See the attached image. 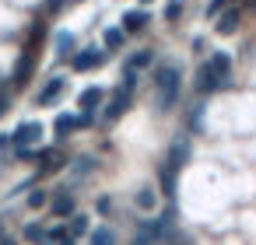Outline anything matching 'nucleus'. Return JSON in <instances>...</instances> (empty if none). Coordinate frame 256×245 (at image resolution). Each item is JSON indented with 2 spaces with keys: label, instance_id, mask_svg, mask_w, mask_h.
I'll return each mask as SVG.
<instances>
[{
  "label": "nucleus",
  "instance_id": "nucleus-20",
  "mask_svg": "<svg viewBox=\"0 0 256 245\" xmlns=\"http://www.w3.org/2000/svg\"><path fill=\"white\" fill-rule=\"evenodd\" d=\"M25 238H28V242H39V245H50V231H42L39 224H28V228H25Z\"/></svg>",
  "mask_w": 256,
  "mask_h": 245
},
{
  "label": "nucleus",
  "instance_id": "nucleus-25",
  "mask_svg": "<svg viewBox=\"0 0 256 245\" xmlns=\"http://www.w3.org/2000/svg\"><path fill=\"white\" fill-rule=\"evenodd\" d=\"M109 210H112V200L102 196V200H98V214H109Z\"/></svg>",
  "mask_w": 256,
  "mask_h": 245
},
{
  "label": "nucleus",
  "instance_id": "nucleus-13",
  "mask_svg": "<svg viewBox=\"0 0 256 245\" xmlns=\"http://www.w3.org/2000/svg\"><path fill=\"white\" fill-rule=\"evenodd\" d=\"M102 95H106V91H102V88H84V91H81V95H78V105H81V109H88V112H92V109H95V105H98V102H102Z\"/></svg>",
  "mask_w": 256,
  "mask_h": 245
},
{
  "label": "nucleus",
  "instance_id": "nucleus-27",
  "mask_svg": "<svg viewBox=\"0 0 256 245\" xmlns=\"http://www.w3.org/2000/svg\"><path fill=\"white\" fill-rule=\"evenodd\" d=\"M8 144H14V137H11V133H0V151H4Z\"/></svg>",
  "mask_w": 256,
  "mask_h": 245
},
{
  "label": "nucleus",
  "instance_id": "nucleus-30",
  "mask_svg": "<svg viewBox=\"0 0 256 245\" xmlns=\"http://www.w3.org/2000/svg\"><path fill=\"white\" fill-rule=\"evenodd\" d=\"M0 235H4V224H0Z\"/></svg>",
  "mask_w": 256,
  "mask_h": 245
},
{
  "label": "nucleus",
  "instance_id": "nucleus-31",
  "mask_svg": "<svg viewBox=\"0 0 256 245\" xmlns=\"http://www.w3.org/2000/svg\"><path fill=\"white\" fill-rule=\"evenodd\" d=\"M144 4H148V0H144Z\"/></svg>",
  "mask_w": 256,
  "mask_h": 245
},
{
  "label": "nucleus",
  "instance_id": "nucleus-8",
  "mask_svg": "<svg viewBox=\"0 0 256 245\" xmlns=\"http://www.w3.org/2000/svg\"><path fill=\"white\" fill-rule=\"evenodd\" d=\"M158 179H162V189H165V196L172 200V196H176V182H179V168L165 161V165H162V172H158Z\"/></svg>",
  "mask_w": 256,
  "mask_h": 245
},
{
  "label": "nucleus",
  "instance_id": "nucleus-26",
  "mask_svg": "<svg viewBox=\"0 0 256 245\" xmlns=\"http://www.w3.org/2000/svg\"><path fill=\"white\" fill-rule=\"evenodd\" d=\"M179 11H182V7H179V0H172V4H168V11H165V14H168V18H179Z\"/></svg>",
  "mask_w": 256,
  "mask_h": 245
},
{
  "label": "nucleus",
  "instance_id": "nucleus-1",
  "mask_svg": "<svg viewBox=\"0 0 256 245\" xmlns=\"http://www.w3.org/2000/svg\"><path fill=\"white\" fill-rule=\"evenodd\" d=\"M179 91H182V70H179V63L158 67V105L172 109L179 102Z\"/></svg>",
  "mask_w": 256,
  "mask_h": 245
},
{
  "label": "nucleus",
  "instance_id": "nucleus-5",
  "mask_svg": "<svg viewBox=\"0 0 256 245\" xmlns=\"http://www.w3.org/2000/svg\"><path fill=\"white\" fill-rule=\"evenodd\" d=\"M238 21H242V11H238V7H224L221 18H218V25H214V32H218V35H232V32L238 28Z\"/></svg>",
  "mask_w": 256,
  "mask_h": 245
},
{
  "label": "nucleus",
  "instance_id": "nucleus-24",
  "mask_svg": "<svg viewBox=\"0 0 256 245\" xmlns=\"http://www.w3.org/2000/svg\"><path fill=\"white\" fill-rule=\"evenodd\" d=\"M46 7L56 14V11H64V7H67V0H46Z\"/></svg>",
  "mask_w": 256,
  "mask_h": 245
},
{
  "label": "nucleus",
  "instance_id": "nucleus-22",
  "mask_svg": "<svg viewBox=\"0 0 256 245\" xmlns=\"http://www.w3.org/2000/svg\"><path fill=\"white\" fill-rule=\"evenodd\" d=\"M92 245H112V231H109V228H98V231L92 235Z\"/></svg>",
  "mask_w": 256,
  "mask_h": 245
},
{
  "label": "nucleus",
  "instance_id": "nucleus-28",
  "mask_svg": "<svg viewBox=\"0 0 256 245\" xmlns=\"http://www.w3.org/2000/svg\"><path fill=\"white\" fill-rule=\"evenodd\" d=\"M0 245H18L14 238H8V235H0Z\"/></svg>",
  "mask_w": 256,
  "mask_h": 245
},
{
  "label": "nucleus",
  "instance_id": "nucleus-19",
  "mask_svg": "<svg viewBox=\"0 0 256 245\" xmlns=\"http://www.w3.org/2000/svg\"><path fill=\"white\" fill-rule=\"evenodd\" d=\"M67 228L81 238V235H88V228H92V224H88V217H84V214H70V224H67Z\"/></svg>",
  "mask_w": 256,
  "mask_h": 245
},
{
  "label": "nucleus",
  "instance_id": "nucleus-9",
  "mask_svg": "<svg viewBox=\"0 0 256 245\" xmlns=\"http://www.w3.org/2000/svg\"><path fill=\"white\" fill-rule=\"evenodd\" d=\"M50 210H53V217H70V214H74V196H70V193H60V196L50 203Z\"/></svg>",
  "mask_w": 256,
  "mask_h": 245
},
{
  "label": "nucleus",
  "instance_id": "nucleus-12",
  "mask_svg": "<svg viewBox=\"0 0 256 245\" xmlns=\"http://www.w3.org/2000/svg\"><path fill=\"white\" fill-rule=\"evenodd\" d=\"M210 63H214L218 77L228 84V77H232V56H228V53H214V56H210Z\"/></svg>",
  "mask_w": 256,
  "mask_h": 245
},
{
  "label": "nucleus",
  "instance_id": "nucleus-29",
  "mask_svg": "<svg viewBox=\"0 0 256 245\" xmlns=\"http://www.w3.org/2000/svg\"><path fill=\"white\" fill-rule=\"evenodd\" d=\"M134 245H148V242H144V238H137V242H134Z\"/></svg>",
  "mask_w": 256,
  "mask_h": 245
},
{
  "label": "nucleus",
  "instance_id": "nucleus-7",
  "mask_svg": "<svg viewBox=\"0 0 256 245\" xmlns=\"http://www.w3.org/2000/svg\"><path fill=\"white\" fill-rule=\"evenodd\" d=\"M165 161H168V165H176V168H182V165L190 161V140H186V137H179V140L168 147V158H165Z\"/></svg>",
  "mask_w": 256,
  "mask_h": 245
},
{
  "label": "nucleus",
  "instance_id": "nucleus-3",
  "mask_svg": "<svg viewBox=\"0 0 256 245\" xmlns=\"http://www.w3.org/2000/svg\"><path fill=\"white\" fill-rule=\"evenodd\" d=\"M218 88H224V81L218 77V70H214V63L207 60L200 70H196V91H204V95H210V91H218Z\"/></svg>",
  "mask_w": 256,
  "mask_h": 245
},
{
  "label": "nucleus",
  "instance_id": "nucleus-21",
  "mask_svg": "<svg viewBox=\"0 0 256 245\" xmlns=\"http://www.w3.org/2000/svg\"><path fill=\"white\" fill-rule=\"evenodd\" d=\"M46 203H50L46 189H32V193H28V207H32V210H42Z\"/></svg>",
  "mask_w": 256,
  "mask_h": 245
},
{
  "label": "nucleus",
  "instance_id": "nucleus-11",
  "mask_svg": "<svg viewBox=\"0 0 256 245\" xmlns=\"http://www.w3.org/2000/svg\"><path fill=\"white\" fill-rule=\"evenodd\" d=\"M144 25H148V11H126L123 14V28L126 32H140Z\"/></svg>",
  "mask_w": 256,
  "mask_h": 245
},
{
  "label": "nucleus",
  "instance_id": "nucleus-16",
  "mask_svg": "<svg viewBox=\"0 0 256 245\" xmlns=\"http://www.w3.org/2000/svg\"><path fill=\"white\" fill-rule=\"evenodd\" d=\"M126 39V28H106V49H120Z\"/></svg>",
  "mask_w": 256,
  "mask_h": 245
},
{
  "label": "nucleus",
  "instance_id": "nucleus-23",
  "mask_svg": "<svg viewBox=\"0 0 256 245\" xmlns=\"http://www.w3.org/2000/svg\"><path fill=\"white\" fill-rule=\"evenodd\" d=\"M224 7H228V0H210V4H207V14L214 18V14H218V11H224Z\"/></svg>",
  "mask_w": 256,
  "mask_h": 245
},
{
  "label": "nucleus",
  "instance_id": "nucleus-2",
  "mask_svg": "<svg viewBox=\"0 0 256 245\" xmlns=\"http://www.w3.org/2000/svg\"><path fill=\"white\" fill-rule=\"evenodd\" d=\"M130 95H134V88H126V84H120L116 91H112V98H109V105H106V112H102V119L106 123H116L126 109H130Z\"/></svg>",
  "mask_w": 256,
  "mask_h": 245
},
{
  "label": "nucleus",
  "instance_id": "nucleus-14",
  "mask_svg": "<svg viewBox=\"0 0 256 245\" xmlns=\"http://www.w3.org/2000/svg\"><path fill=\"white\" fill-rule=\"evenodd\" d=\"M151 63H154V53H151V49H140V53H134V56H130V63H126V67L144 70V67H151Z\"/></svg>",
  "mask_w": 256,
  "mask_h": 245
},
{
  "label": "nucleus",
  "instance_id": "nucleus-18",
  "mask_svg": "<svg viewBox=\"0 0 256 245\" xmlns=\"http://www.w3.org/2000/svg\"><path fill=\"white\" fill-rule=\"evenodd\" d=\"M134 200H137V207H140V210H154V203H158L154 189H140V193H137Z\"/></svg>",
  "mask_w": 256,
  "mask_h": 245
},
{
  "label": "nucleus",
  "instance_id": "nucleus-10",
  "mask_svg": "<svg viewBox=\"0 0 256 245\" xmlns=\"http://www.w3.org/2000/svg\"><path fill=\"white\" fill-rule=\"evenodd\" d=\"M60 95H64V81H60V77H53V81L39 91V98H36V102H39V105H50V102H53V98H60Z\"/></svg>",
  "mask_w": 256,
  "mask_h": 245
},
{
  "label": "nucleus",
  "instance_id": "nucleus-15",
  "mask_svg": "<svg viewBox=\"0 0 256 245\" xmlns=\"http://www.w3.org/2000/svg\"><path fill=\"white\" fill-rule=\"evenodd\" d=\"M78 126H81V119H78V116H67V112H64V116H56V133H60V137H67V133H70V130H78Z\"/></svg>",
  "mask_w": 256,
  "mask_h": 245
},
{
  "label": "nucleus",
  "instance_id": "nucleus-6",
  "mask_svg": "<svg viewBox=\"0 0 256 245\" xmlns=\"http://www.w3.org/2000/svg\"><path fill=\"white\" fill-rule=\"evenodd\" d=\"M102 60H106V56H102L98 49H81V53L70 60V67H74V70H95V67H102Z\"/></svg>",
  "mask_w": 256,
  "mask_h": 245
},
{
  "label": "nucleus",
  "instance_id": "nucleus-4",
  "mask_svg": "<svg viewBox=\"0 0 256 245\" xmlns=\"http://www.w3.org/2000/svg\"><path fill=\"white\" fill-rule=\"evenodd\" d=\"M11 137H14V144H18V147H28V144H36V140L42 137V123L28 119V123H22V126H18Z\"/></svg>",
  "mask_w": 256,
  "mask_h": 245
},
{
  "label": "nucleus",
  "instance_id": "nucleus-17",
  "mask_svg": "<svg viewBox=\"0 0 256 245\" xmlns=\"http://www.w3.org/2000/svg\"><path fill=\"white\" fill-rule=\"evenodd\" d=\"M74 49V35L70 32H56V56H70Z\"/></svg>",
  "mask_w": 256,
  "mask_h": 245
}]
</instances>
